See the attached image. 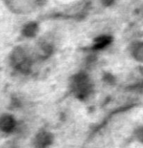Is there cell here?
I'll list each match as a JSON object with an SVG mask.
<instances>
[{
    "label": "cell",
    "mask_w": 143,
    "mask_h": 148,
    "mask_svg": "<svg viewBox=\"0 0 143 148\" xmlns=\"http://www.w3.org/2000/svg\"><path fill=\"white\" fill-rule=\"evenodd\" d=\"M111 41V38L109 36H101L95 39L94 48L95 49H103L106 46H108Z\"/></svg>",
    "instance_id": "obj_4"
},
{
    "label": "cell",
    "mask_w": 143,
    "mask_h": 148,
    "mask_svg": "<svg viewBox=\"0 0 143 148\" xmlns=\"http://www.w3.org/2000/svg\"><path fill=\"white\" fill-rule=\"evenodd\" d=\"M72 87L77 96L81 98L88 96L91 90V85L88 76L84 74H79L75 77L72 83Z\"/></svg>",
    "instance_id": "obj_1"
},
{
    "label": "cell",
    "mask_w": 143,
    "mask_h": 148,
    "mask_svg": "<svg viewBox=\"0 0 143 148\" xmlns=\"http://www.w3.org/2000/svg\"><path fill=\"white\" fill-rule=\"evenodd\" d=\"M113 0H103L104 4H106V5H109L112 3Z\"/></svg>",
    "instance_id": "obj_8"
},
{
    "label": "cell",
    "mask_w": 143,
    "mask_h": 148,
    "mask_svg": "<svg viewBox=\"0 0 143 148\" xmlns=\"http://www.w3.org/2000/svg\"><path fill=\"white\" fill-rule=\"evenodd\" d=\"M38 32L37 24L35 23H30L25 26L23 29V34L27 37H33L36 36Z\"/></svg>",
    "instance_id": "obj_5"
},
{
    "label": "cell",
    "mask_w": 143,
    "mask_h": 148,
    "mask_svg": "<svg viewBox=\"0 0 143 148\" xmlns=\"http://www.w3.org/2000/svg\"><path fill=\"white\" fill-rule=\"evenodd\" d=\"M10 58L13 66L20 70L27 72L30 68V61L21 48L17 47L14 49L12 52Z\"/></svg>",
    "instance_id": "obj_2"
},
{
    "label": "cell",
    "mask_w": 143,
    "mask_h": 148,
    "mask_svg": "<svg viewBox=\"0 0 143 148\" xmlns=\"http://www.w3.org/2000/svg\"><path fill=\"white\" fill-rule=\"evenodd\" d=\"M134 56L137 58L138 60H143V44L138 45L134 49Z\"/></svg>",
    "instance_id": "obj_6"
},
{
    "label": "cell",
    "mask_w": 143,
    "mask_h": 148,
    "mask_svg": "<svg viewBox=\"0 0 143 148\" xmlns=\"http://www.w3.org/2000/svg\"><path fill=\"white\" fill-rule=\"evenodd\" d=\"M137 136H138L139 139L142 142H143V128H141L140 130H138V132H137Z\"/></svg>",
    "instance_id": "obj_7"
},
{
    "label": "cell",
    "mask_w": 143,
    "mask_h": 148,
    "mask_svg": "<svg viewBox=\"0 0 143 148\" xmlns=\"http://www.w3.org/2000/svg\"><path fill=\"white\" fill-rule=\"evenodd\" d=\"M15 127V121L12 116L6 114L0 118V130L4 132H10Z\"/></svg>",
    "instance_id": "obj_3"
}]
</instances>
